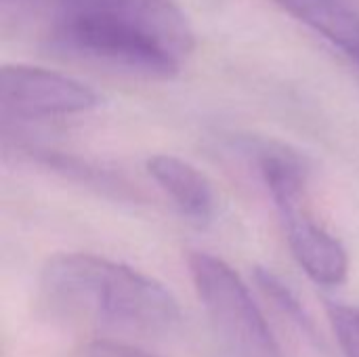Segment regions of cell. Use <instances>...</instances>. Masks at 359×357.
Segmentation results:
<instances>
[{
    "label": "cell",
    "mask_w": 359,
    "mask_h": 357,
    "mask_svg": "<svg viewBox=\"0 0 359 357\" xmlns=\"http://www.w3.org/2000/svg\"><path fill=\"white\" fill-rule=\"evenodd\" d=\"M46 314L118 339L156 341L175 335L183 316L175 295L158 280L105 257L63 252L38 278Z\"/></svg>",
    "instance_id": "1"
},
{
    "label": "cell",
    "mask_w": 359,
    "mask_h": 357,
    "mask_svg": "<svg viewBox=\"0 0 359 357\" xmlns=\"http://www.w3.org/2000/svg\"><path fill=\"white\" fill-rule=\"evenodd\" d=\"M55 40L151 78H172L196 46L177 0H55Z\"/></svg>",
    "instance_id": "2"
},
{
    "label": "cell",
    "mask_w": 359,
    "mask_h": 357,
    "mask_svg": "<svg viewBox=\"0 0 359 357\" xmlns=\"http://www.w3.org/2000/svg\"><path fill=\"white\" fill-rule=\"evenodd\" d=\"M259 166L297 263L322 286L343 284L349 274V257L345 246L313 215L309 173L301 156L286 145H267L259 151Z\"/></svg>",
    "instance_id": "3"
},
{
    "label": "cell",
    "mask_w": 359,
    "mask_h": 357,
    "mask_svg": "<svg viewBox=\"0 0 359 357\" xmlns=\"http://www.w3.org/2000/svg\"><path fill=\"white\" fill-rule=\"evenodd\" d=\"M189 274L208 318L242 357H284L244 280L219 257L189 255Z\"/></svg>",
    "instance_id": "4"
},
{
    "label": "cell",
    "mask_w": 359,
    "mask_h": 357,
    "mask_svg": "<svg viewBox=\"0 0 359 357\" xmlns=\"http://www.w3.org/2000/svg\"><path fill=\"white\" fill-rule=\"evenodd\" d=\"M97 105L99 95L72 76L25 63L0 69V107L4 118H63L90 112Z\"/></svg>",
    "instance_id": "5"
},
{
    "label": "cell",
    "mask_w": 359,
    "mask_h": 357,
    "mask_svg": "<svg viewBox=\"0 0 359 357\" xmlns=\"http://www.w3.org/2000/svg\"><path fill=\"white\" fill-rule=\"evenodd\" d=\"M151 179L168 194L175 206L196 223H208L215 215V191L208 179L187 160L158 154L147 160Z\"/></svg>",
    "instance_id": "6"
},
{
    "label": "cell",
    "mask_w": 359,
    "mask_h": 357,
    "mask_svg": "<svg viewBox=\"0 0 359 357\" xmlns=\"http://www.w3.org/2000/svg\"><path fill=\"white\" fill-rule=\"evenodd\" d=\"M359 67V0H273Z\"/></svg>",
    "instance_id": "7"
},
{
    "label": "cell",
    "mask_w": 359,
    "mask_h": 357,
    "mask_svg": "<svg viewBox=\"0 0 359 357\" xmlns=\"http://www.w3.org/2000/svg\"><path fill=\"white\" fill-rule=\"evenodd\" d=\"M257 284L292 322H297L309 337H316V326H313L309 314L299 303L294 292L276 274H271L269 269H257Z\"/></svg>",
    "instance_id": "8"
},
{
    "label": "cell",
    "mask_w": 359,
    "mask_h": 357,
    "mask_svg": "<svg viewBox=\"0 0 359 357\" xmlns=\"http://www.w3.org/2000/svg\"><path fill=\"white\" fill-rule=\"evenodd\" d=\"M328 318L345 357H359V305L330 303Z\"/></svg>",
    "instance_id": "9"
}]
</instances>
